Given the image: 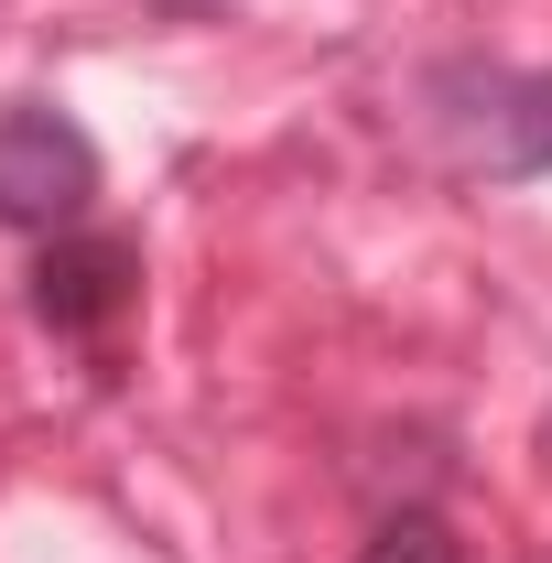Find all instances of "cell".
<instances>
[{"instance_id": "6da1fadb", "label": "cell", "mask_w": 552, "mask_h": 563, "mask_svg": "<svg viewBox=\"0 0 552 563\" xmlns=\"http://www.w3.org/2000/svg\"><path fill=\"white\" fill-rule=\"evenodd\" d=\"M98 207V141L76 131L66 109H0V228L66 239L76 217Z\"/></svg>"}, {"instance_id": "7a4b0ae2", "label": "cell", "mask_w": 552, "mask_h": 563, "mask_svg": "<svg viewBox=\"0 0 552 563\" xmlns=\"http://www.w3.org/2000/svg\"><path fill=\"white\" fill-rule=\"evenodd\" d=\"M131 282H141V250L131 239H55L44 250V272H33V314L44 325H109L120 303H131Z\"/></svg>"}, {"instance_id": "3957f363", "label": "cell", "mask_w": 552, "mask_h": 563, "mask_svg": "<svg viewBox=\"0 0 552 563\" xmlns=\"http://www.w3.org/2000/svg\"><path fill=\"white\" fill-rule=\"evenodd\" d=\"M357 563H466V542L433 520V509H390L379 531H368V553Z\"/></svg>"}, {"instance_id": "277c9868", "label": "cell", "mask_w": 552, "mask_h": 563, "mask_svg": "<svg viewBox=\"0 0 552 563\" xmlns=\"http://www.w3.org/2000/svg\"><path fill=\"white\" fill-rule=\"evenodd\" d=\"M509 163H552V76L520 87V109H509Z\"/></svg>"}, {"instance_id": "5b68a950", "label": "cell", "mask_w": 552, "mask_h": 563, "mask_svg": "<svg viewBox=\"0 0 552 563\" xmlns=\"http://www.w3.org/2000/svg\"><path fill=\"white\" fill-rule=\"evenodd\" d=\"M163 11H217V0H163Z\"/></svg>"}]
</instances>
